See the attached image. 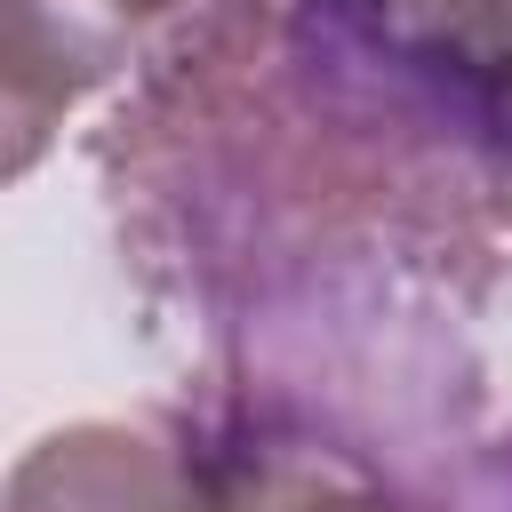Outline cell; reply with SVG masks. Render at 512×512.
<instances>
[{
    "label": "cell",
    "instance_id": "1",
    "mask_svg": "<svg viewBox=\"0 0 512 512\" xmlns=\"http://www.w3.org/2000/svg\"><path fill=\"white\" fill-rule=\"evenodd\" d=\"M128 64V24L96 0H0V184L40 168L64 112Z\"/></svg>",
    "mask_w": 512,
    "mask_h": 512
},
{
    "label": "cell",
    "instance_id": "5",
    "mask_svg": "<svg viewBox=\"0 0 512 512\" xmlns=\"http://www.w3.org/2000/svg\"><path fill=\"white\" fill-rule=\"evenodd\" d=\"M96 8H104V16H120V24L136 32L144 16H160V8H176V0H96Z\"/></svg>",
    "mask_w": 512,
    "mask_h": 512
},
{
    "label": "cell",
    "instance_id": "2",
    "mask_svg": "<svg viewBox=\"0 0 512 512\" xmlns=\"http://www.w3.org/2000/svg\"><path fill=\"white\" fill-rule=\"evenodd\" d=\"M192 464L128 424H64L32 440L0 488V512H184Z\"/></svg>",
    "mask_w": 512,
    "mask_h": 512
},
{
    "label": "cell",
    "instance_id": "4",
    "mask_svg": "<svg viewBox=\"0 0 512 512\" xmlns=\"http://www.w3.org/2000/svg\"><path fill=\"white\" fill-rule=\"evenodd\" d=\"M184 512H400L392 496H376L368 480L336 472V464H232V472H208L192 480Z\"/></svg>",
    "mask_w": 512,
    "mask_h": 512
},
{
    "label": "cell",
    "instance_id": "3",
    "mask_svg": "<svg viewBox=\"0 0 512 512\" xmlns=\"http://www.w3.org/2000/svg\"><path fill=\"white\" fill-rule=\"evenodd\" d=\"M384 16L424 64H448L456 80L512 104V0H384Z\"/></svg>",
    "mask_w": 512,
    "mask_h": 512
}]
</instances>
